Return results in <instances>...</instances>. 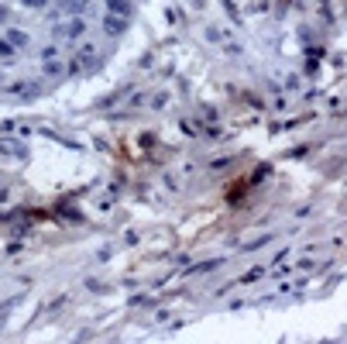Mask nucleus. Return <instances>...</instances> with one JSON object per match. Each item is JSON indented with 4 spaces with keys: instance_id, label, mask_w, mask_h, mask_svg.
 Segmentation results:
<instances>
[{
    "instance_id": "nucleus-5",
    "label": "nucleus",
    "mask_w": 347,
    "mask_h": 344,
    "mask_svg": "<svg viewBox=\"0 0 347 344\" xmlns=\"http://www.w3.org/2000/svg\"><path fill=\"white\" fill-rule=\"evenodd\" d=\"M28 7H45V0H24Z\"/></svg>"
},
{
    "instance_id": "nucleus-1",
    "label": "nucleus",
    "mask_w": 347,
    "mask_h": 344,
    "mask_svg": "<svg viewBox=\"0 0 347 344\" xmlns=\"http://www.w3.org/2000/svg\"><path fill=\"white\" fill-rule=\"evenodd\" d=\"M107 3H110V10H114V14H128V10H131V7H128V0H107Z\"/></svg>"
},
{
    "instance_id": "nucleus-6",
    "label": "nucleus",
    "mask_w": 347,
    "mask_h": 344,
    "mask_svg": "<svg viewBox=\"0 0 347 344\" xmlns=\"http://www.w3.org/2000/svg\"><path fill=\"white\" fill-rule=\"evenodd\" d=\"M3 17H7V10H3V7H0V21H3Z\"/></svg>"
},
{
    "instance_id": "nucleus-4",
    "label": "nucleus",
    "mask_w": 347,
    "mask_h": 344,
    "mask_svg": "<svg viewBox=\"0 0 347 344\" xmlns=\"http://www.w3.org/2000/svg\"><path fill=\"white\" fill-rule=\"evenodd\" d=\"M0 55H10V42H3V38H0Z\"/></svg>"
},
{
    "instance_id": "nucleus-3",
    "label": "nucleus",
    "mask_w": 347,
    "mask_h": 344,
    "mask_svg": "<svg viewBox=\"0 0 347 344\" xmlns=\"http://www.w3.org/2000/svg\"><path fill=\"white\" fill-rule=\"evenodd\" d=\"M124 28V21H117V17H107V31H121Z\"/></svg>"
},
{
    "instance_id": "nucleus-2",
    "label": "nucleus",
    "mask_w": 347,
    "mask_h": 344,
    "mask_svg": "<svg viewBox=\"0 0 347 344\" xmlns=\"http://www.w3.org/2000/svg\"><path fill=\"white\" fill-rule=\"evenodd\" d=\"M10 35V49H17V45H24L28 38H24V31H7Z\"/></svg>"
}]
</instances>
